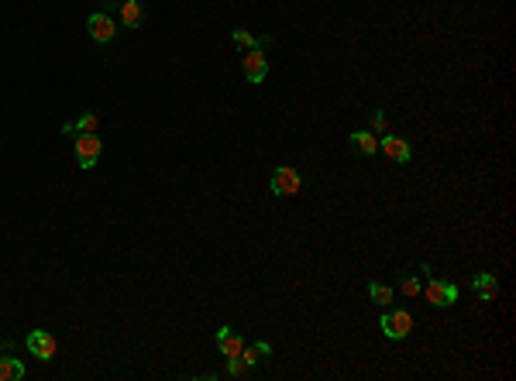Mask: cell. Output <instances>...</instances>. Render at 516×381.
I'll list each match as a JSON object with an SVG mask.
<instances>
[{"label":"cell","mask_w":516,"mask_h":381,"mask_svg":"<svg viewBox=\"0 0 516 381\" xmlns=\"http://www.w3.org/2000/svg\"><path fill=\"white\" fill-rule=\"evenodd\" d=\"M347 145H351V152L354 155H375L379 152V134H372V131H351L347 134Z\"/></svg>","instance_id":"obj_9"},{"label":"cell","mask_w":516,"mask_h":381,"mask_svg":"<svg viewBox=\"0 0 516 381\" xmlns=\"http://www.w3.org/2000/svg\"><path fill=\"white\" fill-rule=\"evenodd\" d=\"M97 124H100L97 113H83V117L72 124V131H79V134H97Z\"/></svg>","instance_id":"obj_17"},{"label":"cell","mask_w":516,"mask_h":381,"mask_svg":"<svg viewBox=\"0 0 516 381\" xmlns=\"http://www.w3.org/2000/svg\"><path fill=\"white\" fill-rule=\"evenodd\" d=\"M368 299H372L375 306H382V309H386V306L393 302V289H389V285H382V282H372V285H368Z\"/></svg>","instance_id":"obj_15"},{"label":"cell","mask_w":516,"mask_h":381,"mask_svg":"<svg viewBox=\"0 0 516 381\" xmlns=\"http://www.w3.org/2000/svg\"><path fill=\"white\" fill-rule=\"evenodd\" d=\"M141 17H145V7H141L138 0H124V3H120V21H124V28H138Z\"/></svg>","instance_id":"obj_12"},{"label":"cell","mask_w":516,"mask_h":381,"mask_svg":"<svg viewBox=\"0 0 516 381\" xmlns=\"http://www.w3.org/2000/svg\"><path fill=\"white\" fill-rule=\"evenodd\" d=\"M72 152H76L79 168H97L100 152H104V141H100L97 134H79V138H76V145H72Z\"/></svg>","instance_id":"obj_3"},{"label":"cell","mask_w":516,"mask_h":381,"mask_svg":"<svg viewBox=\"0 0 516 381\" xmlns=\"http://www.w3.org/2000/svg\"><path fill=\"white\" fill-rule=\"evenodd\" d=\"M241 357L248 361V368H255V364H262V361L272 357V347H269V343H244Z\"/></svg>","instance_id":"obj_13"},{"label":"cell","mask_w":516,"mask_h":381,"mask_svg":"<svg viewBox=\"0 0 516 381\" xmlns=\"http://www.w3.org/2000/svg\"><path fill=\"white\" fill-rule=\"evenodd\" d=\"M28 350L38 357V361H52L56 357V337L49 330H31L28 333Z\"/></svg>","instance_id":"obj_6"},{"label":"cell","mask_w":516,"mask_h":381,"mask_svg":"<svg viewBox=\"0 0 516 381\" xmlns=\"http://www.w3.org/2000/svg\"><path fill=\"white\" fill-rule=\"evenodd\" d=\"M230 38H234V45H237L241 52H248V49H258L255 35H251V31H244V28H234V35H230Z\"/></svg>","instance_id":"obj_16"},{"label":"cell","mask_w":516,"mask_h":381,"mask_svg":"<svg viewBox=\"0 0 516 381\" xmlns=\"http://www.w3.org/2000/svg\"><path fill=\"white\" fill-rule=\"evenodd\" d=\"M217 347H221V354H224V357H241L244 340H241V337H237L230 327H221V330H217Z\"/></svg>","instance_id":"obj_10"},{"label":"cell","mask_w":516,"mask_h":381,"mask_svg":"<svg viewBox=\"0 0 516 381\" xmlns=\"http://www.w3.org/2000/svg\"><path fill=\"white\" fill-rule=\"evenodd\" d=\"M471 289L478 292V299H482V302H496V295H499V282H496V275H489V272L475 275Z\"/></svg>","instance_id":"obj_11"},{"label":"cell","mask_w":516,"mask_h":381,"mask_svg":"<svg viewBox=\"0 0 516 381\" xmlns=\"http://www.w3.org/2000/svg\"><path fill=\"white\" fill-rule=\"evenodd\" d=\"M0 354H3V343H0Z\"/></svg>","instance_id":"obj_21"},{"label":"cell","mask_w":516,"mask_h":381,"mask_svg":"<svg viewBox=\"0 0 516 381\" xmlns=\"http://www.w3.org/2000/svg\"><path fill=\"white\" fill-rule=\"evenodd\" d=\"M86 31H90V38H93V42L107 45V42L117 35V24H114V17H111V14H104V10H100V14H93V17L86 21Z\"/></svg>","instance_id":"obj_7"},{"label":"cell","mask_w":516,"mask_h":381,"mask_svg":"<svg viewBox=\"0 0 516 381\" xmlns=\"http://www.w3.org/2000/svg\"><path fill=\"white\" fill-rule=\"evenodd\" d=\"M24 378V364L17 357H0V381H21Z\"/></svg>","instance_id":"obj_14"},{"label":"cell","mask_w":516,"mask_h":381,"mask_svg":"<svg viewBox=\"0 0 516 381\" xmlns=\"http://www.w3.org/2000/svg\"><path fill=\"white\" fill-rule=\"evenodd\" d=\"M269 189H272L276 196H296V193L303 189V175H299L292 165H279V168L272 172V179H269Z\"/></svg>","instance_id":"obj_2"},{"label":"cell","mask_w":516,"mask_h":381,"mask_svg":"<svg viewBox=\"0 0 516 381\" xmlns=\"http://www.w3.org/2000/svg\"><path fill=\"white\" fill-rule=\"evenodd\" d=\"M379 330L386 333V340H402L413 333V316L406 309H386L379 320Z\"/></svg>","instance_id":"obj_1"},{"label":"cell","mask_w":516,"mask_h":381,"mask_svg":"<svg viewBox=\"0 0 516 381\" xmlns=\"http://www.w3.org/2000/svg\"><path fill=\"white\" fill-rule=\"evenodd\" d=\"M400 289H402V295H409V299H413V295H420V278H416V275H406Z\"/></svg>","instance_id":"obj_19"},{"label":"cell","mask_w":516,"mask_h":381,"mask_svg":"<svg viewBox=\"0 0 516 381\" xmlns=\"http://www.w3.org/2000/svg\"><path fill=\"white\" fill-rule=\"evenodd\" d=\"M379 152H386L393 162H400V165H406L409 159H413V152H409V145L402 141V138H393L389 131L386 134H379Z\"/></svg>","instance_id":"obj_8"},{"label":"cell","mask_w":516,"mask_h":381,"mask_svg":"<svg viewBox=\"0 0 516 381\" xmlns=\"http://www.w3.org/2000/svg\"><path fill=\"white\" fill-rule=\"evenodd\" d=\"M389 124H386V113H372V134H386Z\"/></svg>","instance_id":"obj_20"},{"label":"cell","mask_w":516,"mask_h":381,"mask_svg":"<svg viewBox=\"0 0 516 381\" xmlns=\"http://www.w3.org/2000/svg\"><path fill=\"white\" fill-rule=\"evenodd\" d=\"M241 69H244L248 83H265V76H269V58H265L262 49H248V52L241 55Z\"/></svg>","instance_id":"obj_5"},{"label":"cell","mask_w":516,"mask_h":381,"mask_svg":"<svg viewBox=\"0 0 516 381\" xmlns=\"http://www.w3.org/2000/svg\"><path fill=\"white\" fill-rule=\"evenodd\" d=\"M420 292L427 295L430 306H455V302H458V285H448V282H441V278L427 282Z\"/></svg>","instance_id":"obj_4"},{"label":"cell","mask_w":516,"mask_h":381,"mask_svg":"<svg viewBox=\"0 0 516 381\" xmlns=\"http://www.w3.org/2000/svg\"><path fill=\"white\" fill-rule=\"evenodd\" d=\"M228 371H230V378L248 375V361H244V357H228Z\"/></svg>","instance_id":"obj_18"}]
</instances>
